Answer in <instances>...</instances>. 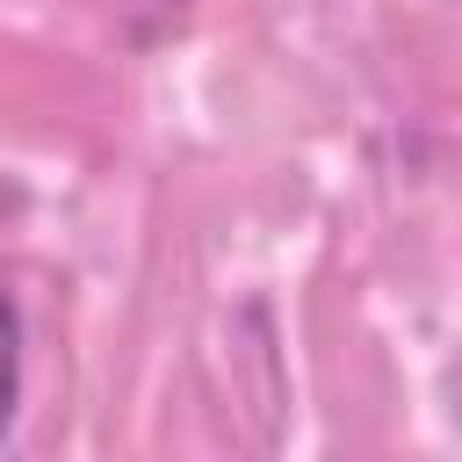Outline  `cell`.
Instances as JSON below:
<instances>
[{
    "label": "cell",
    "instance_id": "obj_1",
    "mask_svg": "<svg viewBox=\"0 0 462 462\" xmlns=\"http://www.w3.org/2000/svg\"><path fill=\"white\" fill-rule=\"evenodd\" d=\"M22 346H29V332H22V303L0 289V448H7L14 419H22Z\"/></svg>",
    "mask_w": 462,
    "mask_h": 462
}]
</instances>
